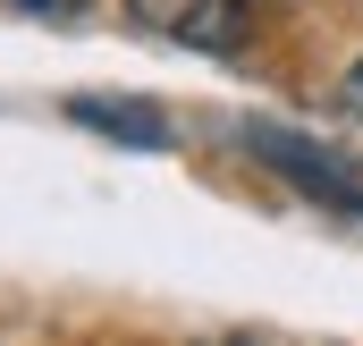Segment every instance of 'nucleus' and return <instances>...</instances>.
<instances>
[{"label": "nucleus", "instance_id": "nucleus-1", "mask_svg": "<svg viewBox=\"0 0 363 346\" xmlns=\"http://www.w3.org/2000/svg\"><path fill=\"white\" fill-rule=\"evenodd\" d=\"M152 34H169L186 51H237L245 43V17H254V0H127Z\"/></svg>", "mask_w": 363, "mask_h": 346}, {"label": "nucleus", "instance_id": "nucleus-2", "mask_svg": "<svg viewBox=\"0 0 363 346\" xmlns=\"http://www.w3.org/2000/svg\"><path fill=\"white\" fill-rule=\"evenodd\" d=\"M85 127H127V144H161V118L152 110H118V101H77Z\"/></svg>", "mask_w": 363, "mask_h": 346}, {"label": "nucleus", "instance_id": "nucleus-3", "mask_svg": "<svg viewBox=\"0 0 363 346\" xmlns=\"http://www.w3.org/2000/svg\"><path fill=\"white\" fill-rule=\"evenodd\" d=\"M9 9H26V17H60V26H68V17H85L93 0H9Z\"/></svg>", "mask_w": 363, "mask_h": 346}, {"label": "nucleus", "instance_id": "nucleus-4", "mask_svg": "<svg viewBox=\"0 0 363 346\" xmlns=\"http://www.w3.org/2000/svg\"><path fill=\"white\" fill-rule=\"evenodd\" d=\"M338 101H347V118H363V60H355V77H347V93H338Z\"/></svg>", "mask_w": 363, "mask_h": 346}]
</instances>
